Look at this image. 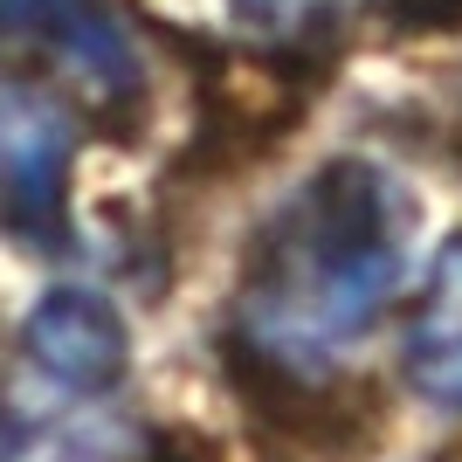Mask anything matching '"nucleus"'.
Instances as JSON below:
<instances>
[{
    "instance_id": "obj_6",
    "label": "nucleus",
    "mask_w": 462,
    "mask_h": 462,
    "mask_svg": "<svg viewBox=\"0 0 462 462\" xmlns=\"http://www.w3.org/2000/svg\"><path fill=\"white\" fill-rule=\"evenodd\" d=\"M401 373L428 407H462V235L428 255L401 325Z\"/></svg>"
},
{
    "instance_id": "obj_7",
    "label": "nucleus",
    "mask_w": 462,
    "mask_h": 462,
    "mask_svg": "<svg viewBox=\"0 0 462 462\" xmlns=\"http://www.w3.org/2000/svg\"><path fill=\"white\" fill-rule=\"evenodd\" d=\"M249 35L276 42V49H297V56H318L331 49L338 21H346V0H221Z\"/></svg>"
},
{
    "instance_id": "obj_4",
    "label": "nucleus",
    "mask_w": 462,
    "mask_h": 462,
    "mask_svg": "<svg viewBox=\"0 0 462 462\" xmlns=\"http://www.w3.org/2000/svg\"><path fill=\"white\" fill-rule=\"evenodd\" d=\"M21 366L56 386H77V393H117L132 366V331L111 297L62 283L21 318Z\"/></svg>"
},
{
    "instance_id": "obj_2",
    "label": "nucleus",
    "mask_w": 462,
    "mask_h": 462,
    "mask_svg": "<svg viewBox=\"0 0 462 462\" xmlns=\"http://www.w3.org/2000/svg\"><path fill=\"white\" fill-rule=\"evenodd\" d=\"M0 49H28L104 117L145 104V49L117 0H0Z\"/></svg>"
},
{
    "instance_id": "obj_5",
    "label": "nucleus",
    "mask_w": 462,
    "mask_h": 462,
    "mask_svg": "<svg viewBox=\"0 0 462 462\" xmlns=\"http://www.w3.org/2000/svg\"><path fill=\"white\" fill-rule=\"evenodd\" d=\"M104 401L21 366L0 393V462H125V428Z\"/></svg>"
},
{
    "instance_id": "obj_1",
    "label": "nucleus",
    "mask_w": 462,
    "mask_h": 462,
    "mask_svg": "<svg viewBox=\"0 0 462 462\" xmlns=\"http://www.w3.org/2000/svg\"><path fill=\"white\" fill-rule=\"evenodd\" d=\"M414 187L366 152L310 166L255 228L228 304L235 359L263 386H318L401 297Z\"/></svg>"
},
{
    "instance_id": "obj_3",
    "label": "nucleus",
    "mask_w": 462,
    "mask_h": 462,
    "mask_svg": "<svg viewBox=\"0 0 462 462\" xmlns=\"http://www.w3.org/2000/svg\"><path fill=\"white\" fill-rule=\"evenodd\" d=\"M69 111L28 83H0V228L21 242H56L69 221Z\"/></svg>"
},
{
    "instance_id": "obj_8",
    "label": "nucleus",
    "mask_w": 462,
    "mask_h": 462,
    "mask_svg": "<svg viewBox=\"0 0 462 462\" xmlns=\"http://www.w3.org/2000/svg\"><path fill=\"white\" fill-rule=\"evenodd\" d=\"M386 14L407 28H448V21H462V0H386Z\"/></svg>"
}]
</instances>
